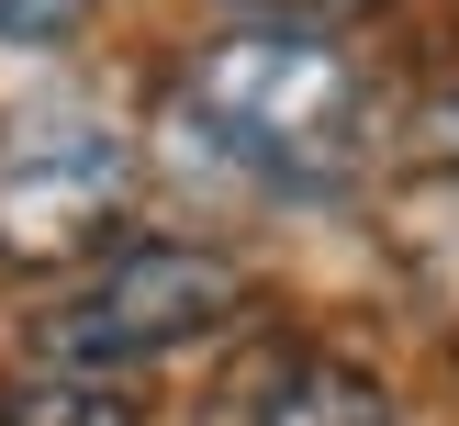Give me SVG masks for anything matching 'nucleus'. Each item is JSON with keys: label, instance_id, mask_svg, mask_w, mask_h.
<instances>
[{"label": "nucleus", "instance_id": "f257e3e1", "mask_svg": "<svg viewBox=\"0 0 459 426\" xmlns=\"http://www.w3.org/2000/svg\"><path fill=\"white\" fill-rule=\"evenodd\" d=\"M359 124H370V90L336 57L325 34H291V22H247V34L202 45L169 90V135L202 157L213 179L269 202H314L348 179Z\"/></svg>", "mask_w": 459, "mask_h": 426}, {"label": "nucleus", "instance_id": "7ed1b4c3", "mask_svg": "<svg viewBox=\"0 0 459 426\" xmlns=\"http://www.w3.org/2000/svg\"><path fill=\"white\" fill-rule=\"evenodd\" d=\"M134 213V146L124 124L79 101L0 112V269H67L101 258Z\"/></svg>", "mask_w": 459, "mask_h": 426}, {"label": "nucleus", "instance_id": "6e6552de", "mask_svg": "<svg viewBox=\"0 0 459 426\" xmlns=\"http://www.w3.org/2000/svg\"><path fill=\"white\" fill-rule=\"evenodd\" d=\"M258 22H291V34H325V22H348V12H370V0H247Z\"/></svg>", "mask_w": 459, "mask_h": 426}, {"label": "nucleus", "instance_id": "39448f33", "mask_svg": "<svg viewBox=\"0 0 459 426\" xmlns=\"http://www.w3.org/2000/svg\"><path fill=\"white\" fill-rule=\"evenodd\" d=\"M247 426H393V404H381V381L314 359V370H281V381H269V404Z\"/></svg>", "mask_w": 459, "mask_h": 426}, {"label": "nucleus", "instance_id": "0eeeda50", "mask_svg": "<svg viewBox=\"0 0 459 426\" xmlns=\"http://www.w3.org/2000/svg\"><path fill=\"white\" fill-rule=\"evenodd\" d=\"M415 157H426L437 179H459V79L426 90V112H415Z\"/></svg>", "mask_w": 459, "mask_h": 426}, {"label": "nucleus", "instance_id": "20e7f679", "mask_svg": "<svg viewBox=\"0 0 459 426\" xmlns=\"http://www.w3.org/2000/svg\"><path fill=\"white\" fill-rule=\"evenodd\" d=\"M0 426H146L134 393L112 370H67V359H34V370L0 381Z\"/></svg>", "mask_w": 459, "mask_h": 426}, {"label": "nucleus", "instance_id": "f03ea898", "mask_svg": "<svg viewBox=\"0 0 459 426\" xmlns=\"http://www.w3.org/2000/svg\"><path fill=\"white\" fill-rule=\"evenodd\" d=\"M236 303H247L236 258H213V247H191V236H124V247H101V269H90L79 291L45 303L34 359H67V370H112L124 381V370H146V359L202 348Z\"/></svg>", "mask_w": 459, "mask_h": 426}, {"label": "nucleus", "instance_id": "423d86ee", "mask_svg": "<svg viewBox=\"0 0 459 426\" xmlns=\"http://www.w3.org/2000/svg\"><path fill=\"white\" fill-rule=\"evenodd\" d=\"M90 22V0H0V45H67Z\"/></svg>", "mask_w": 459, "mask_h": 426}]
</instances>
